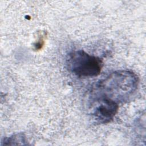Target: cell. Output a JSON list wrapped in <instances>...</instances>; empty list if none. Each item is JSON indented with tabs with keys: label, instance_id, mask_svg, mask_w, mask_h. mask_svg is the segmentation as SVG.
<instances>
[{
	"label": "cell",
	"instance_id": "6da1fadb",
	"mask_svg": "<svg viewBox=\"0 0 146 146\" xmlns=\"http://www.w3.org/2000/svg\"><path fill=\"white\" fill-rule=\"evenodd\" d=\"M139 78L132 71L118 70L99 82L91 91V98H104L117 103L128 100L136 92Z\"/></svg>",
	"mask_w": 146,
	"mask_h": 146
},
{
	"label": "cell",
	"instance_id": "7a4b0ae2",
	"mask_svg": "<svg viewBox=\"0 0 146 146\" xmlns=\"http://www.w3.org/2000/svg\"><path fill=\"white\" fill-rule=\"evenodd\" d=\"M66 64L71 72L79 77H93L100 73L103 62L83 50H76L68 55Z\"/></svg>",
	"mask_w": 146,
	"mask_h": 146
},
{
	"label": "cell",
	"instance_id": "3957f363",
	"mask_svg": "<svg viewBox=\"0 0 146 146\" xmlns=\"http://www.w3.org/2000/svg\"><path fill=\"white\" fill-rule=\"evenodd\" d=\"M118 110V104L113 100L104 98H91V115L99 123L111 121Z\"/></svg>",
	"mask_w": 146,
	"mask_h": 146
},
{
	"label": "cell",
	"instance_id": "277c9868",
	"mask_svg": "<svg viewBox=\"0 0 146 146\" xmlns=\"http://www.w3.org/2000/svg\"><path fill=\"white\" fill-rule=\"evenodd\" d=\"M21 142L22 144H25L23 142L26 141L25 136L23 133H20L16 135H14L9 137H7L5 139L4 144L5 145H10L11 142H14V145H15V142Z\"/></svg>",
	"mask_w": 146,
	"mask_h": 146
}]
</instances>
